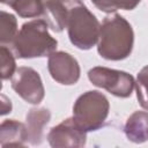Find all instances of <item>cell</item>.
I'll return each instance as SVG.
<instances>
[{
    "mask_svg": "<svg viewBox=\"0 0 148 148\" xmlns=\"http://www.w3.org/2000/svg\"><path fill=\"white\" fill-rule=\"evenodd\" d=\"M66 28L71 43L80 50H89L98 42L101 24L82 2L69 9Z\"/></svg>",
    "mask_w": 148,
    "mask_h": 148,
    "instance_id": "obj_3",
    "label": "cell"
},
{
    "mask_svg": "<svg viewBox=\"0 0 148 148\" xmlns=\"http://www.w3.org/2000/svg\"><path fill=\"white\" fill-rule=\"evenodd\" d=\"M124 132L126 138L134 143H143L148 141V112H133L125 123Z\"/></svg>",
    "mask_w": 148,
    "mask_h": 148,
    "instance_id": "obj_12",
    "label": "cell"
},
{
    "mask_svg": "<svg viewBox=\"0 0 148 148\" xmlns=\"http://www.w3.org/2000/svg\"><path fill=\"white\" fill-rule=\"evenodd\" d=\"M47 69L52 79L64 86L75 84L81 73L77 60L64 51H54L49 56Z\"/></svg>",
    "mask_w": 148,
    "mask_h": 148,
    "instance_id": "obj_7",
    "label": "cell"
},
{
    "mask_svg": "<svg viewBox=\"0 0 148 148\" xmlns=\"http://www.w3.org/2000/svg\"><path fill=\"white\" fill-rule=\"evenodd\" d=\"M91 2L102 12L114 13L117 9H120V0H91Z\"/></svg>",
    "mask_w": 148,
    "mask_h": 148,
    "instance_id": "obj_17",
    "label": "cell"
},
{
    "mask_svg": "<svg viewBox=\"0 0 148 148\" xmlns=\"http://www.w3.org/2000/svg\"><path fill=\"white\" fill-rule=\"evenodd\" d=\"M12 88L27 103L39 104L45 96L42 79L31 67H18L12 76Z\"/></svg>",
    "mask_w": 148,
    "mask_h": 148,
    "instance_id": "obj_6",
    "label": "cell"
},
{
    "mask_svg": "<svg viewBox=\"0 0 148 148\" xmlns=\"http://www.w3.org/2000/svg\"><path fill=\"white\" fill-rule=\"evenodd\" d=\"M49 28L47 22L42 18L23 23L12 43V50L15 57L30 59L49 57L53 53L58 42L50 35Z\"/></svg>",
    "mask_w": 148,
    "mask_h": 148,
    "instance_id": "obj_2",
    "label": "cell"
},
{
    "mask_svg": "<svg viewBox=\"0 0 148 148\" xmlns=\"http://www.w3.org/2000/svg\"><path fill=\"white\" fill-rule=\"evenodd\" d=\"M17 32H18V30H17L16 17L10 13L1 10V13H0V42H1V45H7V44L12 45Z\"/></svg>",
    "mask_w": 148,
    "mask_h": 148,
    "instance_id": "obj_14",
    "label": "cell"
},
{
    "mask_svg": "<svg viewBox=\"0 0 148 148\" xmlns=\"http://www.w3.org/2000/svg\"><path fill=\"white\" fill-rule=\"evenodd\" d=\"M13 8L21 17H37L43 15L44 8L40 0H1Z\"/></svg>",
    "mask_w": 148,
    "mask_h": 148,
    "instance_id": "obj_13",
    "label": "cell"
},
{
    "mask_svg": "<svg viewBox=\"0 0 148 148\" xmlns=\"http://www.w3.org/2000/svg\"><path fill=\"white\" fill-rule=\"evenodd\" d=\"M51 119V112L46 108H32L25 116L28 142L39 145L44 138V128Z\"/></svg>",
    "mask_w": 148,
    "mask_h": 148,
    "instance_id": "obj_10",
    "label": "cell"
},
{
    "mask_svg": "<svg viewBox=\"0 0 148 148\" xmlns=\"http://www.w3.org/2000/svg\"><path fill=\"white\" fill-rule=\"evenodd\" d=\"M110 110V103L105 95L97 90H89L79 96L73 105V119L86 132L99 130Z\"/></svg>",
    "mask_w": 148,
    "mask_h": 148,
    "instance_id": "obj_4",
    "label": "cell"
},
{
    "mask_svg": "<svg viewBox=\"0 0 148 148\" xmlns=\"http://www.w3.org/2000/svg\"><path fill=\"white\" fill-rule=\"evenodd\" d=\"M14 52L10 51L6 45H1L0 47V67H1V79L8 80L12 79L14 73L16 72V62Z\"/></svg>",
    "mask_w": 148,
    "mask_h": 148,
    "instance_id": "obj_15",
    "label": "cell"
},
{
    "mask_svg": "<svg viewBox=\"0 0 148 148\" xmlns=\"http://www.w3.org/2000/svg\"><path fill=\"white\" fill-rule=\"evenodd\" d=\"M12 111V103L5 95H1V114H7Z\"/></svg>",
    "mask_w": 148,
    "mask_h": 148,
    "instance_id": "obj_19",
    "label": "cell"
},
{
    "mask_svg": "<svg viewBox=\"0 0 148 148\" xmlns=\"http://www.w3.org/2000/svg\"><path fill=\"white\" fill-rule=\"evenodd\" d=\"M47 141L53 148L83 147L87 141V132L80 128L72 117L52 127L47 134Z\"/></svg>",
    "mask_w": 148,
    "mask_h": 148,
    "instance_id": "obj_8",
    "label": "cell"
},
{
    "mask_svg": "<svg viewBox=\"0 0 148 148\" xmlns=\"http://www.w3.org/2000/svg\"><path fill=\"white\" fill-rule=\"evenodd\" d=\"M28 142L25 124L15 119H6L0 125V146L7 147H24Z\"/></svg>",
    "mask_w": 148,
    "mask_h": 148,
    "instance_id": "obj_11",
    "label": "cell"
},
{
    "mask_svg": "<svg viewBox=\"0 0 148 148\" xmlns=\"http://www.w3.org/2000/svg\"><path fill=\"white\" fill-rule=\"evenodd\" d=\"M134 43L132 25L119 14H110L104 17L101 24L97 42L99 56L106 60H123L127 58Z\"/></svg>",
    "mask_w": 148,
    "mask_h": 148,
    "instance_id": "obj_1",
    "label": "cell"
},
{
    "mask_svg": "<svg viewBox=\"0 0 148 148\" xmlns=\"http://www.w3.org/2000/svg\"><path fill=\"white\" fill-rule=\"evenodd\" d=\"M141 0H120V9L124 10H132L134 9Z\"/></svg>",
    "mask_w": 148,
    "mask_h": 148,
    "instance_id": "obj_18",
    "label": "cell"
},
{
    "mask_svg": "<svg viewBox=\"0 0 148 148\" xmlns=\"http://www.w3.org/2000/svg\"><path fill=\"white\" fill-rule=\"evenodd\" d=\"M135 89H136V97L140 105L143 109L148 110V65L145 66L138 73Z\"/></svg>",
    "mask_w": 148,
    "mask_h": 148,
    "instance_id": "obj_16",
    "label": "cell"
},
{
    "mask_svg": "<svg viewBox=\"0 0 148 148\" xmlns=\"http://www.w3.org/2000/svg\"><path fill=\"white\" fill-rule=\"evenodd\" d=\"M88 79L94 86L103 88L120 98L130 97L135 87L133 76L127 72L102 66H96L89 69Z\"/></svg>",
    "mask_w": 148,
    "mask_h": 148,
    "instance_id": "obj_5",
    "label": "cell"
},
{
    "mask_svg": "<svg viewBox=\"0 0 148 148\" xmlns=\"http://www.w3.org/2000/svg\"><path fill=\"white\" fill-rule=\"evenodd\" d=\"M43 3V16L50 29L56 32H61L67 24L68 12L72 7L81 3V0H40Z\"/></svg>",
    "mask_w": 148,
    "mask_h": 148,
    "instance_id": "obj_9",
    "label": "cell"
}]
</instances>
